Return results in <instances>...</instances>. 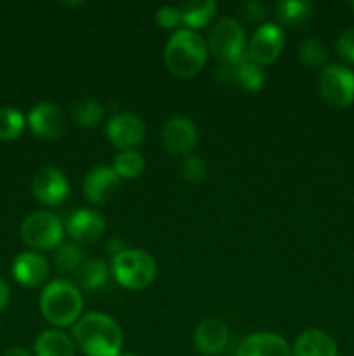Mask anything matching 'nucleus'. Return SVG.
Masks as SVG:
<instances>
[{
  "mask_svg": "<svg viewBox=\"0 0 354 356\" xmlns=\"http://www.w3.org/2000/svg\"><path fill=\"white\" fill-rule=\"evenodd\" d=\"M42 316L56 329L71 327L82 318L83 296L75 284L54 280L45 285L38 299Z\"/></svg>",
  "mask_w": 354,
  "mask_h": 356,
  "instance_id": "7ed1b4c3",
  "label": "nucleus"
},
{
  "mask_svg": "<svg viewBox=\"0 0 354 356\" xmlns=\"http://www.w3.org/2000/svg\"><path fill=\"white\" fill-rule=\"evenodd\" d=\"M285 40H287V35L280 24H260L250 38L248 47H246V58L260 66L273 65L283 52Z\"/></svg>",
  "mask_w": 354,
  "mask_h": 356,
  "instance_id": "6e6552de",
  "label": "nucleus"
},
{
  "mask_svg": "<svg viewBox=\"0 0 354 356\" xmlns=\"http://www.w3.org/2000/svg\"><path fill=\"white\" fill-rule=\"evenodd\" d=\"M21 240L33 250H56L62 243L65 225L49 211L31 212L21 222Z\"/></svg>",
  "mask_w": 354,
  "mask_h": 356,
  "instance_id": "423d86ee",
  "label": "nucleus"
},
{
  "mask_svg": "<svg viewBox=\"0 0 354 356\" xmlns=\"http://www.w3.org/2000/svg\"><path fill=\"white\" fill-rule=\"evenodd\" d=\"M66 232L76 245H89L104 235L106 219L92 209H78L66 221Z\"/></svg>",
  "mask_w": 354,
  "mask_h": 356,
  "instance_id": "2eb2a0df",
  "label": "nucleus"
},
{
  "mask_svg": "<svg viewBox=\"0 0 354 356\" xmlns=\"http://www.w3.org/2000/svg\"><path fill=\"white\" fill-rule=\"evenodd\" d=\"M155 23L163 30H174L180 23L179 6H163L155 13Z\"/></svg>",
  "mask_w": 354,
  "mask_h": 356,
  "instance_id": "c756f323",
  "label": "nucleus"
},
{
  "mask_svg": "<svg viewBox=\"0 0 354 356\" xmlns=\"http://www.w3.org/2000/svg\"><path fill=\"white\" fill-rule=\"evenodd\" d=\"M31 191L44 205H61L69 195V181L58 167H44L35 174Z\"/></svg>",
  "mask_w": 354,
  "mask_h": 356,
  "instance_id": "ddd939ff",
  "label": "nucleus"
},
{
  "mask_svg": "<svg viewBox=\"0 0 354 356\" xmlns=\"http://www.w3.org/2000/svg\"><path fill=\"white\" fill-rule=\"evenodd\" d=\"M75 341L61 329L44 330L35 339V356H75Z\"/></svg>",
  "mask_w": 354,
  "mask_h": 356,
  "instance_id": "aec40b11",
  "label": "nucleus"
},
{
  "mask_svg": "<svg viewBox=\"0 0 354 356\" xmlns=\"http://www.w3.org/2000/svg\"><path fill=\"white\" fill-rule=\"evenodd\" d=\"M26 125L42 139H59L66 132V118L54 103H38L30 110Z\"/></svg>",
  "mask_w": 354,
  "mask_h": 356,
  "instance_id": "4468645a",
  "label": "nucleus"
},
{
  "mask_svg": "<svg viewBox=\"0 0 354 356\" xmlns=\"http://www.w3.org/2000/svg\"><path fill=\"white\" fill-rule=\"evenodd\" d=\"M26 118L17 108H0V141H14L23 134Z\"/></svg>",
  "mask_w": 354,
  "mask_h": 356,
  "instance_id": "a878e982",
  "label": "nucleus"
},
{
  "mask_svg": "<svg viewBox=\"0 0 354 356\" xmlns=\"http://www.w3.org/2000/svg\"><path fill=\"white\" fill-rule=\"evenodd\" d=\"M215 79L221 83L235 82L239 89L246 92H257L266 83V73L262 66L250 61L248 58H243L231 65H221L215 70Z\"/></svg>",
  "mask_w": 354,
  "mask_h": 356,
  "instance_id": "f8f14e48",
  "label": "nucleus"
},
{
  "mask_svg": "<svg viewBox=\"0 0 354 356\" xmlns=\"http://www.w3.org/2000/svg\"><path fill=\"white\" fill-rule=\"evenodd\" d=\"M69 115L75 124L85 129H94L103 124L104 108L99 101L87 97V99H78L73 103V106L69 108Z\"/></svg>",
  "mask_w": 354,
  "mask_h": 356,
  "instance_id": "b1692460",
  "label": "nucleus"
},
{
  "mask_svg": "<svg viewBox=\"0 0 354 356\" xmlns=\"http://www.w3.org/2000/svg\"><path fill=\"white\" fill-rule=\"evenodd\" d=\"M106 136L118 152L135 149L144 143L146 125L132 113H117L108 120Z\"/></svg>",
  "mask_w": 354,
  "mask_h": 356,
  "instance_id": "9d476101",
  "label": "nucleus"
},
{
  "mask_svg": "<svg viewBox=\"0 0 354 356\" xmlns=\"http://www.w3.org/2000/svg\"><path fill=\"white\" fill-rule=\"evenodd\" d=\"M274 10H276L278 21L283 26L294 28V30L305 26L314 14L312 3L304 2V0H283L276 3Z\"/></svg>",
  "mask_w": 354,
  "mask_h": 356,
  "instance_id": "412c9836",
  "label": "nucleus"
},
{
  "mask_svg": "<svg viewBox=\"0 0 354 356\" xmlns=\"http://www.w3.org/2000/svg\"><path fill=\"white\" fill-rule=\"evenodd\" d=\"M120 356H135V355H130V353H127V355H120Z\"/></svg>",
  "mask_w": 354,
  "mask_h": 356,
  "instance_id": "e433bc0d",
  "label": "nucleus"
},
{
  "mask_svg": "<svg viewBox=\"0 0 354 356\" xmlns=\"http://www.w3.org/2000/svg\"><path fill=\"white\" fill-rule=\"evenodd\" d=\"M298 58L307 66L319 68L328 61V51H326L325 44L318 38H305L298 47Z\"/></svg>",
  "mask_w": 354,
  "mask_h": 356,
  "instance_id": "cd10ccee",
  "label": "nucleus"
},
{
  "mask_svg": "<svg viewBox=\"0 0 354 356\" xmlns=\"http://www.w3.org/2000/svg\"><path fill=\"white\" fill-rule=\"evenodd\" d=\"M208 52L222 65H231L245 58L246 35L233 17H222L210 28L207 37Z\"/></svg>",
  "mask_w": 354,
  "mask_h": 356,
  "instance_id": "39448f33",
  "label": "nucleus"
},
{
  "mask_svg": "<svg viewBox=\"0 0 354 356\" xmlns=\"http://www.w3.org/2000/svg\"><path fill=\"white\" fill-rule=\"evenodd\" d=\"M111 167L120 179H135L144 170L146 160L137 149H125V152H118Z\"/></svg>",
  "mask_w": 354,
  "mask_h": 356,
  "instance_id": "393cba45",
  "label": "nucleus"
},
{
  "mask_svg": "<svg viewBox=\"0 0 354 356\" xmlns=\"http://www.w3.org/2000/svg\"><path fill=\"white\" fill-rule=\"evenodd\" d=\"M319 94L335 108L354 103V72L344 65H328L319 76Z\"/></svg>",
  "mask_w": 354,
  "mask_h": 356,
  "instance_id": "0eeeda50",
  "label": "nucleus"
},
{
  "mask_svg": "<svg viewBox=\"0 0 354 356\" xmlns=\"http://www.w3.org/2000/svg\"><path fill=\"white\" fill-rule=\"evenodd\" d=\"M83 261H85V256H83L82 249L75 242L61 243L54 252V266L59 271H68V273L73 271V273H76V270L82 266Z\"/></svg>",
  "mask_w": 354,
  "mask_h": 356,
  "instance_id": "bb28decb",
  "label": "nucleus"
},
{
  "mask_svg": "<svg viewBox=\"0 0 354 356\" xmlns=\"http://www.w3.org/2000/svg\"><path fill=\"white\" fill-rule=\"evenodd\" d=\"M111 275L128 291H144L156 278V261L142 249L124 250L111 259Z\"/></svg>",
  "mask_w": 354,
  "mask_h": 356,
  "instance_id": "20e7f679",
  "label": "nucleus"
},
{
  "mask_svg": "<svg viewBox=\"0 0 354 356\" xmlns=\"http://www.w3.org/2000/svg\"><path fill=\"white\" fill-rule=\"evenodd\" d=\"M180 174H183L184 181L191 184H200L201 181L207 176V167H205V162L198 156H186L180 165Z\"/></svg>",
  "mask_w": 354,
  "mask_h": 356,
  "instance_id": "c85d7f7f",
  "label": "nucleus"
},
{
  "mask_svg": "<svg viewBox=\"0 0 354 356\" xmlns=\"http://www.w3.org/2000/svg\"><path fill=\"white\" fill-rule=\"evenodd\" d=\"M194 346L205 356H215L226 350L229 343V329L222 320H201L194 330Z\"/></svg>",
  "mask_w": 354,
  "mask_h": 356,
  "instance_id": "a211bd4d",
  "label": "nucleus"
},
{
  "mask_svg": "<svg viewBox=\"0 0 354 356\" xmlns=\"http://www.w3.org/2000/svg\"><path fill=\"white\" fill-rule=\"evenodd\" d=\"M208 58L207 40L200 33L179 28L165 45L163 61L167 70L179 79H191L203 70Z\"/></svg>",
  "mask_w": 354,
  "mask_h": 356,
  "instance_id": "f03ea898",
  "label": "nucleus"
},
{
  "mask_svg": "<svg viewBox=\"0 0 354 356\" xmlns=\"http://www.w3.org/2000/svg\"><path fill=\"white\" fill-rule=\"evenodd\" d=\"M337 51L346 61L354 63V26L344 31L337 42Z\"/></svg>",
  "mask_w": 354,
  "mask_h": 356,
  "instance_id": "7c9ffc66",
  "label": "nucleus"
},
{
  "mask_svg": "<svg viewBox=\"0 0 354 356\" xmlns=\"http://www.w3.org/2000/svg\"><path fill=\"white\" fill-rule=\"evenodd\" d=\"M236 356H294V353L280 334L253 332L239 343Z\"/></svg>",
  "mask_w": 354,
  "mask_h": 356,
  "instance_id": "dca6fc26",
  "label": "nucleus"
},
{
  "mask_svg": "<svg viewBox=\"0 0 354 356\" xmlns=\"http://www.w3.org/2000/svg\"><path fill=\"white\" fill-rule=\"evenodd\" d=\"M49 273H51V264L38 252L19 254L12 263L14 280L24 287H38L47 280Z\"/></svg>",
  "mask_w": 354,
  "mask_h": 356,
  "instance_id": "f3484780",
  "label": "nucleus"
},
{
  "mask_svg": "<svg viewBox=\"0 0 354 356\" xmlns=\"http://www.w3.org/2000/svg\"><path fill=\"white\" fill-rule=\"evenodd\" d=\"M121 188V179L110 165H97L85 176L82 184L83 197L94 205H106Z\"/></svg>",
  "mask_w": 354,
  "mask_h": 356,
  "instance_id": "9b49d317",
  "label": "nucleus"
},
{
  "mask_svg": "<svg viewBox=\"0 0 354 356\" xmlns=\"http://www.w3.org/2000/svg\"><path fill=\"white\" fill-rule=\"evenodd\" d=\"M110 271V266L103 259H85L75 275L83 291H97L108 282Z\"/></svg>",
  "mask_w": 354,
  "mask_h": 356,
  "instance_id": "5701e85b",
  "label": "nucleus"
},
{
  "mask_svg": "<svg viewBox=\"0 0 354 356\" xmlns=\"http://www.w3.org/2000/svg\"><path fill=\"white\" fill-rule=\"evenodd\" d=\"M73 341L85 356H120L124 334L117 320L104 313H89L73 325Z\"/></svg>",
  "mask_w": 354,
  "mask_h": 356,
  "instance_id": "f257e3e1",
  "label": "nucleus"
},
{
  "mask_svg": "<svg viewBox=\"0 0 354 356\" xmlns=\"http://www.w3.org/2000/svg\"><path fill=\"white\" fill-rule=\"evenodd\" d=\"M198 143V131L193 120L186 117H174L162 129V145L167 153L186 159L193 153Z\"/></svg>",
  "mask_w": 354,
  "mask_h": 356,
  "instance_id": "1a4fd4ad",
  "label": "nucleus"
},
{
  "mask_svg": "<svg viewBox=\"0 0 354 356\" xmlns=\"http://www.w3.org/2000/svg\"><path fill=\"white\" fill-rule=\"evenodd\" d=\"M294 356H337V344L328 332L321 329L304 330L292 348Z\"/></svg>",
  "mask_w": 354,
  "mask_h": 356,
  "instance_id": "6ab92c4d",
  "label": "nucleus"
},
{
  "mask_svg": "<svg viewBox=\"0 0 354 356\" xmlns=\"http://www.w3.org/2000/svg\"><path fill=\"white\" fill-rule=\"evenodd\" d=\"M127 249H128L127 242H125L121 236H113V238L108 240V243H106V252L110 254L111 259H113V257H117L118 254H121L124 250H127Z\"/></svg>",
  "mask_w": 354,
  "mask_h": 356,
  "instance_id": "473e14b6",
  "label": "nucleus"
},
{
  "mask_svg": "<svg viewBox=\"0 0 354 356\" xmlns=\"http://www.w3.org/2000/svg\"><path fill=\"white\" fill-rule=\"evenodd\" d=\"M242 13L243 16L248 17V19L257 21V19H262L266 16V6L260 2H245L242 6Z\"/></svg>",
  "mask_w": 354,
  "mask_h": 356,
  "instance_id": "2f4dec72",
  "label": "nucleus"
},
{
  "mask_svg": "<svg viewBox=\"0 0 354 356\" xmlns=\"http://www.w3.org/2000/svg\"><path fill=\"white\" fill-rule=\"evenodd\" d=\"M349 7L354 10V2H349Z\"/></svg>",
  "mask_w": 354,
  "mask_h": 356,
  "instance_id": "c9c22d12",
  "label": "nucleus"
},
{
  "mask_svg": "<svg viewBox=\"0 0 354 356\" xmlns=\"http://www.w3.org/2000/svg\"><path fill=\"white\" fill-rule=\"evenodd\" d=\"M9 298H10L9 285H7L6 282L0 278V312H3V309H6L7 302H9Z\"/></svg>",
  "mask_w": 354,
  "mask_h": 356,
  "instance_id": "72a5a7b5",
  "label": "nucleus"
},
{
  "mask_svg": "<svg viewBox=\"0 0 354 356\" xmlns=\"http://www.w3.org/2000/svg\"><path fill=\"white\" fill-rule=\"evenodd\" d=\"M2 356H31V355L28 353L26 350H23V348H9V350L3 351Z\"/></svg>",
  "mask_w": 354,
  "mask_h": 356,
  "instance_id": "f704fd0d",
  "label": "nucleus"
},
{
  "mask_svg": "<svg viewBox=\"0 0 354 356\" xmlns=\"http://www.w3.org/2000/svg\"><path fill=\"white\" fill-rule=\"evenodd\" d=\"M180 10V23L187 30H198L205 26L217 13V3L214 0H189L179 6Z\"/></svg>",
  "mask_w": 354,
  "mask_h": 356,
  "instance_id": "4be33fe9",
  "label": "nucleus"
}]
</instances>
